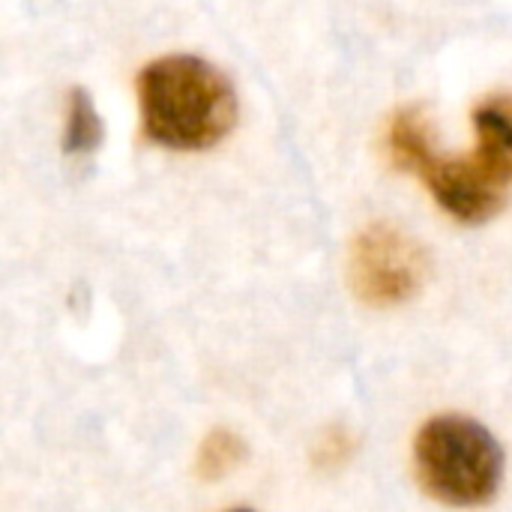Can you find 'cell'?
<instances>
[{"mask_svg":"<svg viewBox=\"0 0 512 512\" xmlns=\"http://www.w3.org/2000/svg\"><path fill=\"white\" fill-rule=\"evenodd\" d=\"M144 135L168 150L216 147L237 123L231 81L207 60L171 54L147 63L138 75Z\"/></svg>","mask_w":512,"mask_h":512,"instance_id":"1","label":"cell"},{"mask_svg":"<svg viewBox=\"0 0 512 512\" xmlns=\"http://www.w3.org/2000/svg\"><path fill=\"white\" fill-rule=\"evenodd\" d=\"M414 459L423 489L450 507H483L501 489L504 453L477 420L456 414L429 420L417 435Z\"/></svg>","mask_w":512,"mask_h":512,"instance_id":"2","label":"cell"},{"mask_svg":"<svg viewBox=\"0 0 512 512\" xmlns=\"http://www.w3.org/2000/svg\"><path fill=\"white\" fill-rule=\"evenodd\" d=\"M429 276L423 246L390 222L363 228L351 246V285L369 306L387 309L411 300Z\"/></svg>","mask_w":512,"mask_h":512,"instance_id":"3","label":"cell"},{"mask_svg":"<svg viewBox=\"0 0 512 512\" xmlns=\"http://www.w3.org/2000/svg\"><path fill=\"white\" fill-rule=\"evenodd\" d=\"M414 171L423 177L435 201L459 222L465 225H483L495 219L504 204V183L492 177L477 159L471 156H441L435 147L414 165Z\"/></svg>","mask_w":512,"mask_h":512,"instance_id":"4","label":"cell"},{"mask_svg":"<svg viewBox=\"0 0 512 512\" xmlns=\"http://www.w3.org/2000/svg\"><path fill=\"white\" fill-rule=\"evenodd\" d=\"M477 150L474 159L498 177L504 186L512 183V93L486 96L474 108Z\"/></svg>","mask_w":512,"mask_h":512,"instance_id":"5","label":"cell"},{"mask_svg":"<svg viewBox=\"0 0 512 512\" xmlns=\"http://www.w3.org/2000/svg\"><path fill=\"white\" fill-rule=\"evenodd\" d=\"M102 144V117L87 90L75 87L63 108V150L69 156H90Z\"/></svg>","mask_w":512,"mask_h":512,"instance_id":"6","label":"cell"},{"mask_svg":"<svg viewBox=\"0 0 512 512\" xmlns=\"http://www.w3.org/2000/svg\"><path fill=\"white\" fill-rule=\"evenodd\" d=\"M387 147L399 168L414 171V165L435 147L426 114L420 108H402L399 114H393L390 132H387Z\"/></svg>","mask_w":512,"mask_h":512,"instance_id":"7","label":"cell"},{"mask_svg":"<svg viewBox=\"0 0 512 512\" xmlns=\"http://www.w3.org/2000/svg\"><path fill=\"white\" fill-rule=\"evenodd\" d=\"M246 459V447L243 438L228 432V429H216L204 438L198 459H195V474L207 483L228 477L231 471H237Z\"/></svg>","mask_w":512,"mask_h":512,"instance_id":"8","label":"cell"},{"mask_svg":"<svg viewBox=\"0 0 512 512\" xmlns=\"http://www.w3.org/2000/svg\"><path fill=\"white\" fill-rule=\"evenodd\" d=\"M354 453V438L345 432V429H330L321 441H318V450H315V459L324 465V468H339L351 459Z\"/></svg>","mask_w":512,"mask_h":512,"instance_id":"9","label":"cell"},{"mask_svg":"<svg viewBox=\"0 0 512 512\" xmlns=\"http://www.w3.org/2000/svg\"><path fill=\"white\" fill-rule=\"evenodd\" d=\"M231 512H252V510H231Z\"/></svg>","mask_w":512,"mask_h":512,"instance_id":"10","label":"cell"}]
</instances>
